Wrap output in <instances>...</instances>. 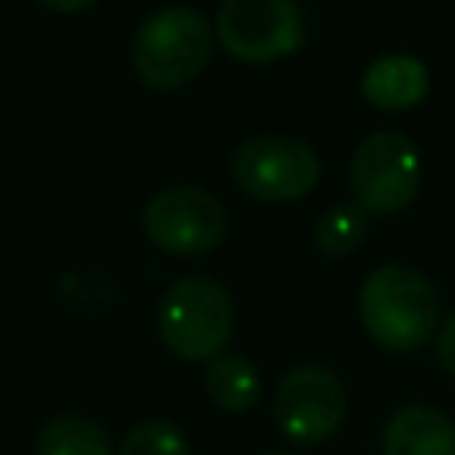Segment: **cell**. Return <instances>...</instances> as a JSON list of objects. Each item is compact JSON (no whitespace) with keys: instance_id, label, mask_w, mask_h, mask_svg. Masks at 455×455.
Listing matches in <instances>:
<instances>
[{"instance_id":"cell-15","label":"cell","mask_w":455,"mask_h":455,"mask_svg":"<svg viewBox=\"0 0 455 455\" xmlns=\"http://www.w3.org/2000/svg\"><path fill=\"white\" fill-rule=\"evenodd\" d=\"M437 359L455 377V313H448L437 327Z\"/></svg>"},{"instance_id":"cell-17","label":"cell","mask_w":455,"mask_h":455,"mask_svg":"<svg viewBox=\"0 0 455 455\" xmlns=\"http://www.w3.org/2000/svg\"><path fill=\"white\" fill-rule=\"evenodd\" d=\"M263 455H288V451H263Z\"/></svg>"},{"instance_id":"cell-11","label":"cell","mask_w":455,"mask_h":455,"mask_svg":"<svg viewBox=\"0 0 455 455\" xmlns=\"http://www.w3.org/2000/svg\"><path fill=\"white\" fill-rule=\"evenodd\" d=\"M206 395L213 405H220L224 412H245L259 402V370L252 366V359L245 355H217L206 363L203 373Z\"/></svg>"},{"instance_id":"cell-1","label":"cell","mask_w":455,"mask_h":455,"mask_svg":"<svg viewBox=\"0 0 455 455\" xmlns=\"http://www.w3.org/2000/svg\"><path fill=\"white\" fill-rule=\"evenodd\" d=\"M366 334L387 352H412L441 327V302L434 284L402 263L377 267L363 277L355 299Z\"/></svg>"},{"instance_id":"cell-14","label":"cell","mask_w":455,"mask_h":455,"mask_svg":"<svg viewBox=\"0 0 455 455\" xmlns=\"http://www.w3.org/2000/svg\"><path fill=\"white\" fill-rule=\"evenodd\" d=\"M117 455H188V441L171 419H142L121 437Z\"/></svg>"},{"instance_id":"cell-9","label":"cell","mask_w":455,"mask_h":455,"mask_svg":"<svg viewBox=\"0 0 455 455\" xmlns=\"http://www.w3.org/2000/svg\"><path fill=\"white\" fill-rule=\"evenodd\" d=\"M384 455H455V423L434 405H402L380 434Z\"/></svg>"},{"instance_id":"cell-3","label":"cell","mask_w":455,"mask_h":455,"mask_svg":"<svg viewBox=\"0 0 455 455\" xmlns=\"http://www.w3.org/2000/svg\"><path fill=\"white\" fill-rule=\"evenodd\" d=\"M213 32L196 7H160L132 36V68L153 89H181L206 68Z\"/></svg>"},{"instance_id":"cell-2","label":"cell","mask_w":455,"mask_h":455,"mask_svg":"<svg viewBox=\"0 0 455 455\" xmlns=\"http://www.w3.org/2000/svg\"><path fill=\"white\" fill-rule=\"evenodd\" d=\"M156 334L178 359L210 363L235 334L231 291L210 274H181L156 302Z\"/></svg>"},{"instance_id":"cell-13","label":"cell","mask_w":455,"mask_h":455,"mask_svg":"<svg viewBox=\"0 0 455 455\" xmlns=\"http://www.w3.org/2000/svg\"><path fill=\"white\" fill-rule=\"evenodd\" d=\"M313 238L323 256H348L366 238V210L355 203L331 206L327 213H320Z\"/></svg>"},{"instance_id":"cell-5","label":"cell","mask_w":455,"mask_h":455,"mask_svg":"<svg viewBox=\"0 0 455 455\" xmlns=\"http://www.w3.org/2000/svg\"><path fill=\"white\" fill-rule=\"evenodd\" d=\"M231 174L242 192L263 203H291L313 192L320 181V156L306 139L295 135H256L245 139L231 156Z\"/></svg>"},{"instance_id":"cell-10","label":"cell","mask_w":455,"mask_h":455,"mask_svg":"<svg viewBox=\"0 0 455 455\" xmlns=\"http://www.w3.org/2000/svg\"><path fill=\"white\" fill-rule=\"evenodd\" d=\"M359 89L366 103L380 110H405L419 103L430 89V71L412 53H380L363 68Z\"/></svg>"},{"instance_id":"cell-7","label":"cell","mask_w":455,"mask_h":455,"mask_svg":"<svg viewBox=\"0 0 455 455\" xmlns=\"http://www.w3.org/2000/svg\"><path fill=\"white\" fill-rule=\"evenodd\" d=\"M142 231L156 249L171 256H199L220 245L228 213L206 188L171 185L149 196L142 210Z\"/></svg>"},{"instance_id":"cell-12","label":"cell","mask_w":455,"mask_h":455,"mask_svg":"<svg viewBox=\"0 0 455 455\" xmlns=\"http://www.w3.org/2000/svg\"><path fill=\"white\" fill-rule=\"evenodd\" d=\"M36 455H114V444L96 419L78 412H60L39 427Z\"/></svg>"},{"instance_id":"cell-4","label":"cell","mask_w":455,"mask_h":455,"mask_svg":"<svg viewBox=\"0 0 455 455\" xmlns=\"http://www.w3.org/2000/svg\"><path fill=\"white\" fill-rule=\"evenodd\" d=\"M345 409H348L345 384L338 380L334 370L316 363H302L288 370L270 398L277 430L299 448H316L327 437H334L338 427L345 423Z\"/></svg>"},{"instance_id":"cell-16","label":"cell","mask_w":455,"mask_h":455,"mask_svg":"<svg viewBox=\"0 0 455 455\" xmlns=\"http://www.w3.org/2000/svg\"><path fill=\"white\" fill-rule=\"evenodd\" d=\"M43 7H53V11H85L92 0H39Z\"/></svg>"},{"instance_id":"cell-6","label":"cell","mask_w":455,"mask_h":455,"mask_svg":"<svg viewBox=\"0 0 455 455\" xmlns=\"http://www.w3.org/2000/svg\"><path fill=\"white\" fill-rule=\"evenodd\" d=\"M348 185L366 213H395L419 192V153L405 132L380 128L366 135L348 164Z\"/></svg>"},{"instance_id":"cell-8","label":"cell","mask_w":455,"mask_h":455,"mask_svg":"<svg viewBox=\"0 0 455 455\" xmlns=\"http://www.w3.org/2000/svg\"><path fill=\"white\" fill-rule=\"evenodd\" d=\"M220 46L249 64L288 57L302 46V14L295 0H224L217 11Z\"/></svg>"}]
</instances>
